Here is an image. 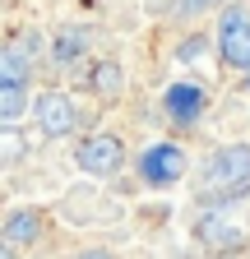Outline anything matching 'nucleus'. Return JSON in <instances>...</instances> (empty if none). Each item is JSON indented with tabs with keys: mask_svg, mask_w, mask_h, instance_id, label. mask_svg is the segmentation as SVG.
<instances>
[{
	"mask_svg": "<svg viewBox=\"0 0 250 259\" xmlns=\"http://www.w3.org/2000/svg\"><path fill=\"white\" fill-rule=\"evenodd\" d=\"M33 116H37V130H42L47 139H65V135H74V125H79V107H74V97H70V93H60V88L37 93Z\"/></svg>",
	"mask_w": 250,
	"mask_h": 259,
	"instance_id": "obj_3",
	"label": "nucleus"
},
{
	"mask_svg": "<svg viewBox=\"0 0 250 259\" xmlns=\"http://www.w3.org/2000/svg\"><path fill=\"white\" fill-rule=\"evenodd\" d=\"M19 148H23V144H19V135H14V125H5V162H14Z\"/></svg>",
	"mask_w": 250,
	"mask_h": 259,
	"instance_id": "obj_13",
	"label": "nucleus"
},
{
	"mask_svg": "<svg viewBox=\"0 0 250 259\" xmlns=\"http://www.w3.org/2000/svg\"><path fill=\"white\" fill-rule=\"evenodd\" d=\"M139 176L148 185H172V181H181L185 176V153L176 144H153V148H144L139 153Z\"/></svg>",
	"mask_w": 250,
	"mask_h": 259,
	"instance_id": "obj_5",
	"label": "nucleus"
},
{
	"mask_svg": "<svg viewBox=\"0 0 250 259\" xmlns=\"http://www.w3.org/2000/svg\"><path fill=\"white\" fill-rule=\"evenodd\" d=\"M245 88H250V70H245Z\"/></svg>",
	"mask_w": 250,
	"mask_h": 259,
	"instance_id": "obj_16",
	"label": "nucleus"
},
{
	"mask_svg": "<svg viewBox=\"0 0 250 259\" xmlns=\"http://www.w3.org/2000/svg\"><path fill=\"white\" fill-rule=\"evenodd\" d=\"M250 190V144H223L199 171L204 199H236Z\"/></svg>",
	"mask_w": 250,
	"mask_h": 259,
	"instance_id": "obj_1",
	"label": "nucleus"
},
{
	"mask_svg": "<svg viewBox=\"0 0 250 259\" xmlns=\"http://www.w3.org/2000/svg\"><path fill=\"white\" fill-rule=\"evenodd\" d=\"M93 93H98V97H120L125 93V70H120V65H111V60H102L98 65V70H93Z\"/></svg>",
	"mask_w": 250,
	"mask_h": 259,
	"instance_id": "obj_10",
	"label": "nucleus"
},
{
	"mask_svg": "<svg viewBox=\"0 0 250 259\" xmlns=\"http://www.w3.org/2000/svg\"><path fill=\"white\" fill-rule=\"evenodd\" d=\"M28 107V83H0V125H14Z\"/></svg>",
	"mask_w": 250,
	"mask_h": 259,
	"instance_id": "obj_11",
	"label": "nucleus"
},
{
	"mask_svg": "<svg viewBox=\"0 0 250 259\" xmlns=\"http://www.w3.org/2000/svg\"><path fill=\"white\" fill-rule=\"evenodd\" d=\"M213 5H223V0H181L185 14H204V10H213Z\"/></svg>",
	"mask_w": 250,
	"mask_h": 259,
	"instance_id": "obj_14",
	"label": "nucleus"
},
{
	"mask_svg": "<svg viewBox=\"0 0 250 259\" xmlns=\"http://www.w3.org/2000/svg\"><path fill=\"white\" fill-rule=\"evenodd\" d=\"M74 259H116V254H111V250H79Z\"/></svg>",
	"mask_w": 250,
	"mask_h": 259,
	"instance_id": "obj_15",
	"label": "nucleus"
},
{
	"mask_svg": "<svg viewBox=\"0 0 250 259\" xmlns=\"http://www.w3.org/2000/svg\"><path fill=\"white\" fill-rule=\"evenodd\" d=\"M74 162H79V171H88V176H116L125 167V144L116 135H88L79 144Z\"/></svg>",
	"mask_w": 250,
	"mask_h": 259,
	"instance_id": "obj_4",
	"label": "nucleus"
},
{
	"mask_svg": "<svg viewBox=\"0 0 250 259\" xmlns=\"http://www.w3.org/2000/svg\"><path fill=\"white\" fill-rule=\"evenodd\" d=\"M195 236H199V245H209V250H236L245 236L236 232V222H227L223 213H204L199 218V227H195Z\"/></svg>",
	"mask_w": 250,
	"mask_h": 259,
	"instance_id": "obj_7",
	"label": "nucleus"
},
{
	"mask_svg": "<svg viewBox=\"0 0 250 259\" xmlns=\"http://www.w3.org/2000/svg\"><path fill=\"white\" fill-rule=\"evenodd\" d=\"M84 32H60V37H56V47H51V56L60 60V65H70V60H79L84 56Z\"/></svg>",
	"mask_w": 250,
	"mask_h": 259,
	"instance_id": "obj_12",
	"label": "nucleus"
},
{
	"mask_svg": "<svg viewBox=\"0 0 250 259\" xmlns=\"http://www.w3.org/2000/svg\"><path fill=\"white\" fill-rule=\"evenodd\" d=\"M218 56L232 70H250V14L245 10H223L218 19Z\"/></svg>",
	"mask_w": 250,
	"mask_h": 259,
	"instance_id": "obj_2",
	"label": "nucleus"
},
{
	"mask_svg": "<svg viewBox=\"0 0 250 259\" xmlns=\"http://www.w3.org/2000/svg\"><path fill=\"white\" fill-rule=\"evenodd\" d=\"M37 236H42V213H37V208H14V213L5 218V245H10V250L33 245Z\"/></svg>",
	"mask_w": 250,
	"mask_h": 259,
	"instance_id": "obj_8",
	"label": "nucleus"
},
{
	"mask_svg": "<svg viewBox=\"0 0 250 259\" xmlns=\"http://www.w3.org/2000/svg\"><path fill=\"white\" fill-rule=\"evenodd\" d=\"M162 107H167V116L176 125H190V120L204 116V88L199 83H172L167 97H162Z\"/></svg>",
	"mask_w": 250,
	"mask_h": 259,
	"instance_id": "obj_6",
	"label": "nucleus"
},
{
	"mask_svg": "<svg viewBox=\"0 0 250 259\" xmlns=\"http://www.w3.org/2000/svg\"><path fill=\"white\" fill-rule=\"evenodd\" d=\"M0 83H28V51L19 42L0 51Z\"/></svg>",
	"mask_w": 250,
	"mask_h": 259,
	"instance_id": "obj_9",
	"label": "nucleus"
}]
</instances>
